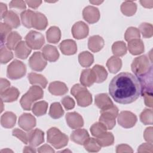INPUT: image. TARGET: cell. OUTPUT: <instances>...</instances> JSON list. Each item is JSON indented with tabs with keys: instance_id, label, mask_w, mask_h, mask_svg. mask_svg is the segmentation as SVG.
Returning <instances> with one entry per match:
<instances>
[{
	"instance_id": "1",
	"label": "cell",
	"mask_w": 153,
	"mask_h": 153,
	"mask_svg": "<svg viewBox=\"0 0 153 153\" xmlns=\"http://www.w3.org/2000/svg\"><path fill=\"white\" fill-rule=\"evenodd\" d=\"M110 96L117 103L129 104L140 95V85L137 78L129 72H121L115 76L109 85Z\"/></svg>"
},
{
	"instance_id": "2",
	"label": "cell",
	"mask_w": 153,
	"mask_h": 153,
	"mask_svg": "<svg viewBox=\"0 0 153 153\" xmlns=\"http://www.w3.org/2000/svg\"><path fill=\"white\" fill-rule=\"evenodd\" d=\"M133 72L139 78L142 76L152 71L151 57L142 55L136 57L131 65Z\"/></svg>"
},
{
	"instance_id": "3",
	"label": "cell",
	"mask_w": 153,
	"mask_h": 153,
	"mask_svg": "<svg viewBox=\"0 0 153 153\" xmlns=\"http://www.w3.org/2000/svg\"><path fill=\"white\" fill-rule=\"evenodd\" d=\"M42 88L38 85H33L21 97L20 103L24 110L30 111L33 103L43 97Z\"/></svg>"
},
{
	"instance_id": "4",
	"label": "cell",
	"mask_w": 153,
	"mask_h": 153,
	"mask_svg": "<svg viewBox=\"0 0 153 153\" xmlns=\"http://www.w3.org/2000/svg\"><path fill=\"white\" fill-rule=\"evenodd\" d=\"M71 93L76 99L77 104L81 107H86L92 103V96L85 87L76 84L71 88Z\"/></svg>"
},
{
	"instance_id": "5",
	"label": "cell",
	"mask_w": 153,
	"mask_h": 153,
	"mask_svg": "<svg viewBox=\"0 0 153 153\" xmlns=\"http://www.w3.org/2000/svg\"><path fill=\"white\" fill-rule=\"evenodd\" d=\"M47 142L56 149H60L66 146L68 143V137L56 127H51L48 130Z\"/></svg>"
},
{
	"instance_id": "6",
	"label": "cell",
	"mask_w": 153,
	"mask_h": 153,
	"mask_svg": "<svg viewBox=\"0 0 153 153\" xmlns=\"http://www.w3.org/2000/svg\"><path fill=\"white\" fill-rule=\"evenodd\" d=\"M101 115L99 117V122L102 123L107 130L112 129L115 126V118L118 115V109L114 105L107 109L100 110Z\"/></svg>"
},
{
	"instance_id": "7",
	"label": "cell",
	"mask_w": 153,
	"mask_h": 153,
	"mask_svg": "<svg viewBox=\"0 0 153 153\" xmlns=\"http://www.w3.org/2000/svg\"><path fill=\"white\" fill-rule=\"evenodd\" d=\"M26 72L25 65L21 61L14 60L8 66L7 76L11 79H18L24 76Z\"/></svg>"
},
{
	"instance_id": "8",
	"label": "cell",
	"mask_w": 153,
	"mask_h": 153,
	"mask_svg": "<svg viewBox=\"0 0 153 153\" xmlns=\"http://www.w3.org/2000/svg\"><path fill=\"white\" fill-rule=\"evenodd\" d=\"M25 42L31 49L38 50L45 43V39L41 33L35 30H30L25 36Z\"/></svg>"
},
{
	"instance_id": "9",
	"label": "cell",
	"mask_w": 153,
	"mask_h": 153,
	"mask_svg": "<svg viewBox=\"0 0 153 153\" xmlns=\"http://www.w3.org/2000/svg\"><path fill=\"white\" fill-rule=\"evenodd\" d=\"M137 120L136 115L130 111H121L118 115V123L126 128L133 127L136 124Z\"/></svg>"
},
{
	"instance_id": "10",
	"label": "cell",
	"mask_w": 153,
	"mask_h": 153,
	"mask_svg": "<svg viewBox=\"0 0 153 153\" xmlns=\"http://www.w3.org/2000/svg\"><path fill=\"white\" fill-rule=\"evenodd\" d=\"M47 60L42 54L39 51L33 53L29 59V66L35 71L41 72L43 71L47 66Z\"/></svg>"
},
{
	"instance_id": "11",
	"label": "cell",
	"mask_w": 153,
	"mask_h": 153,
	"mask_svg": "<svg viewBox=\"0 0 153 153\" xmlns=\"http://www.w3.org/2000/svg\"><path fill=\"white\" fill-rule=\"evenodd\" d=\"M72 36L76 39H81L86 38L89 32L88 25L82 21L76 22L71 29Z\"/></svg>"
},
{
	"instance_id": "12",
	"label": "cell",
	"mask_w": 153,
	"mask_h": 153,
	"mask_svg": "<svg viewBox=\"0 0 153 153\" xmlns=\"http://www.w3.org/2000/svg\"><path fill=\"white\" fill-rule=\"evenodd\" d=\"M19 126L26 131H30L36 126V119L33 115L29 113H24L19 118Z\"/></svg>"
},
{
	"instance_id": "13",
	"label": "cell",
	"mask_w": 153,
	"mask_h": 153,
	"mask_svg": "<svg viewBox=\"0 0 153 153\" xmlns=\"http://www.w3.org/2000/svg\"><path fill=\"white\" fill-rule=\"evenodd\" d=\"M84 19L90 24H93L98 22L100 19V12L97 8L93 6H87L82 11Z\"/></svg>"
},
{
	"instance_id": "14",
	"label": "cell",
	"mask_w": 153,
	"mask_h": 153,
	"mask_svg": "<svg viewBox=\"0 0 153 153\" xmlns=\"http://www.w3.org/2000/svg\"><path fill=\"white\" fill-rule=\"evenodd\" d=\"M65 118L67 124L72 129L80 128L84 125V120L80 114L76 112H68L66 114Z\"/></svg>"
},
{
	"instance_id": "15",
	"label": "cell",
	"mask_w": 153,
	"mask_h": 153,
	"mask_svg": "<svg viewBox=\"0 0 153 153\" xmlns=\"http://www.w3.org/2000/svg\"><path fill=\"white\" fill-rule=\"evenodd\" d=\"M32 27L37 30H44L48 25V20L44 14L39 12H34L31 21Z\"/></svg>"
},
{
	"instance_id": "16",
	"label": "cell",
	"mask_w": 153,
	"mask_h": 153,
	"mask_svg": "<svg viewBox=\"0 0 153 153\" xmlns=\"http://www.w3.org/2000/svg\"><path fill=\"white\" fill-rule=\"evenodd\" d=\"M29 143L33 147L38 146L44 142V133L38 128H35L28 133Z\"/></svg>"
},
{
	"instance_id": "17",
	"label": "cell",
	"mask_w": 153,
	"mask_h": 153,
	"mask_svg": "<svg viewBox=\"0 0 153 153\" xmlns=\"http://www.w3.org/2000/svg\"><path fill=\"white\" fill-rule=\"evenodd\" d=\"M61 52L65 55H74L76 53L77 46L75 41L72 39H65L59 44Z\"/></svg>"
},
{
	"instance_id": "18",
	"label": "cell",
	"mask_w": 153,
	"mask_h": 153,
	"mask_svg": "<svg viewBox=\"0 0 153 153\" xmlns=\"http://www.w3.org/2000/svg\"><path fill=\"white\" fill-rule=\"evenodd\" d=\"M42 54L44 58L51 62H56L59 57V53L57 48L51 45H45L42 49Z\"/></svg>"
},
{
	"instance_id": "19",
	"label": "cell",
	"mask_w": 153,
	"mask_h": 153,
	"mask_svg": "<svg viewBox=\"0 0 153 153\" xmlns=\"http://www.w3.org/2000/svg\"><path fill=\"white\" fill-rule=\"evenodd\" d=\"M95 105L100 109H105L114 105V103L109 96L106 93L98 94L95 96Z\"/></svg>"
},
{
	"instance_id": "20",
	"label": "cell",
	"mask_w": 153,
	"mask_h": 153,
	"mask_svg": "<svg viewBox=\"0 0 153 153\" xmlns=\"http://www.w3.org/2000/svg\"><path fill=\"white\" fill-rule=\"evenodd\" d=\"M48 91L54 96H62L68 92V88L64 82L56 81L49 84Z\"/></svg>"
},
{
	"instance_id": "21",
	"label": "cell",
	"mask_w": 153,
	"mask_h": 153,
	"mask_svg": "<svg viewBox=\"0 0 153 153\" xmlns=\"http://www.w3.org/2000/svg\"><path fill=\"white\" fill-rule=\"evenodd\" d=\"M105 42L102 37L99 35L90 36L88 40V48L92 52L97 53L103 47Z\"/></svg>"
},
{
	"instance_id": "22",
	"label": "cell",
	"mask_w": 153,
	"mask_h": 153,
	"mask_svg": "<svg viewBox=\"0 0 153 153\" xmlns=\"http://www.w3.org/2000/svg\"><path fill=\"white\" fill-rule=\"evenodd\" d=\"M89 138L88 131L84 128H78L73 131L71 134V139L78 145H83Z\"/></svg>"
},
{
	"instance_id": "23",
	"label": "cell",
	"mask_w": 153,
	"mask_h": 153,
	"mask_svg": "<svg viewBox=\"0 0 153 153\" xmlns=\"http://www.w3.org/2000/svg\"><path fill=\"white\" fill-rule=\"evenodd\" d=\"M79 80L84 87H90L96 82V76L92 69H85L82 71Z\"/></svg>"
},
{
	"instance_id": "24",
	"label": "cell",
	"mask_w": 153,
	"mask_h": 153,
	"mask_svg": "<svg viewBox=\"0 0 153 153\" xmlns=\"http://www.w3.org/2000/svg\"><path fill=\"white\" fill-rule=\"evenodd\" d=\"M19 94L20 92L17 88L11 87L1 93V99L4 102H12L18 99Z\"/></svg>"
},
{
	"instance_id": "25",
	"label": "cell",
	"mask_w": 153,
	"mask_h": 153,
	"mask_svg": "<svg viewBox=\"0 0 153 153\" xmlns=\"http://www.w3.org/2000/svg\"><path fill=\"white\" fill-rule=\"evenodd\" d=\"M31 51V48L24 41L20 42L14 50L16 56L20 59H26L30 54Z\"/></svg>"
},
{
	"instance_id": "26",
	"label": "cell",
	"mask_w": 153,
	"mask_h": 153,
	"mask_svg": "<svg viewBox=\"0 0 153 153\" xmlns=\"http://www.w3.org/2000/svg\"><path fill=\"white\" fill-rule=\"evenodd\" d=\"M16 119L17 117L13 112L7 111L2 115L1 117V124L4 128H13L16 124Z\"/></svg>"
},
{
	"instance_id": "27",
	"label": "cell",
	"mask_w": 153,
	"mask_h": 153,
	"mask_svg": "<svg viewBox=\"0 0 153 153\" xmlns=\"http://www.w3.org/2000/svg\"><path fill=\"white\" fill-rule=\"evenodd\" d=\"M128 50L133 55H139L144 51V44L142 39H136L128 43Z\"/></svg>"
},
{
	"instance_id": "28",
	"label": "cell",
	"mask_w": 153,
	"mask_h": 153,
	"mask_svg": "<svg viewBox=\"0 0 153 153\" xmlns=\"http://www.w3.org/2000/svg\"><path fill=\"white\" fill-rule=\"evenodd\" d=\"M3 19L4 23L11 28H17L20 25V21L19 16L12 10L8 11Z\"/></svg>"
},
{
	"instance_id": "29",
	"label": "cell",
	"mask_w": 153,
	"mask_h": 153,
	"mask_svg": "<svg viewBox=\"0 0 153 153\" xmlns=\"http://www.w3.org/2000/svg\"><path fill=\"white\" fill-rule=\"evenodd\" d=\"M46 38L49 43H57L61 38V31L60 29L55 26H51L46 32Z\"/></svg>"
},
{
	"instance_id": "30",
	"label": "cell",
	"mask_w": 153,
	"mask_h": 153,
	"mask_svg": "<svg viewBox=\"0 0 153 153\" xmlns=\"http://www.w3.org/2000/svg\"><path fill=\"white\" fill-rule=\"evenodd\" d=\"M106 66L111 73L115 74L118 72L121 68V59L119 57L113 56L108 60L106 62Z\"/></svg>"
},
{
	"instance_id": "31",
	"label": "cell",
	"mask_w": 153,
	"mask_h": 153,
	"mask_svg": "<svg viewBox=\"0 0 153 153\" xmlns=\"http://www.w3.org/2000/svg\"><path fill=\"white\" fill-rule=\"evenodd\" d=\"M22 36L16 31L11 32L6 40V47L10 50H15L16 46L22 41Z\"/></svg>"
},
{
	"instance_id": "32",
	"label": "cell",
	"mask_w": 153,
	"mask_h": 153,
	"mask_svg": "<svg viewBox=\"0 0 153 153\" xmlns=\"http://www.w3.org/2000/svg\"><path fill=\"white\" fill-rule=\"evenodd\" d=\"M137 10V5L135 2L131 1H126L121 5L122 13L126 16H133Z\"/></svg>"
},
{
	"instance_id": "33",
	"label": "cell",
	"mask_w": 153,
	"mask_h": 153,
	"mask_svg": "<svg viewBox=\"0 0 153 153\" xmlns=\"http://www.w3.org/2000/svg\"><path fill=\"white\" fill-rule=\"evenodd\" d=\"M27 77L30 84L32 85L38 84L43 88L46 87L47 84V80L43 75L35 72H31L28 74Z\"/></svg>"
},
{
	"instance_id": "34",
	"label": "cell",
	"mask_w": 153,
	"mask_h": 153,
	"mask_svg": "<svg viewBox=\"0 0 153 153\" xmlns=\"http://www.w3.org/2000/svg\"><path fill=\"white\" fill-rule=\"evenodd\" d=\"M96 76V82L100 83L105 81L108 76L106 69L101 65H96L91 69Z\"/></svg>"
},
{
	"instance_id": "35",
	"label": "cell",
	"mask_w": 153,
	"mask_h": 153,
	"mask_svg": "<svg viewBox=\"0 0 153 153\" xmlns=\"http://www.w3.org/2000/svg\"><path fill=\"white\" fill-rule=\"evenodd\" d=\"M78 62L82 67H89L94 62V56L88 51H82L78 55Z\"/></svg>"
},
{
	"instance_id": "36",
	"label": "cell",
	"mask_w": 153,
	"mask_h": 153,
	"mask_svg": "<svg viewBox=\"0 0 153 153\" xmlns=\"http://www.w3.org/2000/svg\"><path fill=\"white\" fill-rule=\"evenodd\" d=\"M112 51L114 56H123L127 53V47L126 43L121 41L115 42L112 45Z\"/></svg>"
},
{
	"instance_id": "37",
	"label": "cell",
	"mask_w": 153,
	"mask_h": 153,
	"mask_svg": "<svg viewBox=\"0 0 153 153\" xmlns=\"http://www.w3.org/2000/svg\"><path fill=\"white\" fill-rule=\"evenodd\" d=\"M47 108L48 103L45 101L42 100L35 103L32 108V111L34 115L38 117H40L46 114Z\"/></svg>"
},
{
	"instance_id": "38",
	"label": "cell",
	"mask_w": 153,
	"mask_h": 153,
	"mask_svg": "<svg viewBox=\"0 0 153 153\" xmlns=\"http://www.w3.org/2000/svg\"><path fill=\"white\" fill-rule=\"evenodd\" d=\"M64 114V110L59 102L53 103L49 110V115L53 119H58L62 117Z\"/></svg>"
},
{
	"instance_id": "39",
	"label": "cell",
	"mask_w": 153,
	"mask_h": 153,
	"mask_svg": "<svg viewBox=\"0 0 153 153\" xmlns=\"http://www.w3.org/2000/svg\"><path fill=\"white\" fill-rule=\"evenodd\" d=\"M83 145L85 149L90 152H96L99 151L101 149V146L98 143L97 139L93 137H89Z\"/></svg>"
},
{
	"instance_id": "40",
	"label": "cell",
	"mask_w": 153,
	"mask_h": 153,
	"mask_svg": "<svg viewBox=\"0 0 153 153\" xmlns=\"http://www.w3.org/2000/svg\"><path fill=\"white\" fill-rule=\"evenodd\" d=\"M97 140L101 147L108 146L112 145L114 142V135L111 132H106L99 137H97Z\"/></svg>"
},
{
	"instance_id": "41",
	"label": "cell",
	"mask_w": 153,
	"mask_h": 153,
	"mask_svg": "<svg viewBox=\"0 0 153 153\" xmlns=\"http://www.w3.org/2000/svg\"><path fill=\"white\" fill-rule=\"evenodd\" d=\"M90 130L91 134L96 137H100V136H102L107 131L106 127L100 122L94 123L91 126Z\"/></svg>"
},
{
	"instance_id": "42",
	"label": "cell",
	"mask_w": 153,
	"mask_h": 153,
	"mask_svg": "<svg viewBox=\"0 0 153 153\" xmlns=\"http://www.w3.org/2000/svg\"><path fill=\"white\" fill-rule=\"evenodd\" d=\"M34 11L30 10H26L20 13L22 23L23 26L27 28H31V21Z\"/></svg>"
},
{
	"instance_id": "43",
	"label": "cell",
	"mask_w": 153,
	"mask_h": 153,
	"mask_svg": "<svg viewBox=\"0 0 153 153\" xmlns=\"http://www.w3.org/2000/svg\"><path fill=\"white\" fill-rule=\"evenodd\" d=\"M140 35L139 30L135 27H128L124 34V38L127 42L136 39H140Z\"/></svg>"
},
{
	"instance_id": "44",
	"label": "cell",
	"mask_w": 153,
	"mask_h": 153,
	"mask_svg": "<svg viewBox=\"0 0 153 153\" xmlns=\"http://www.w3.org/2000/svg\"><path fill=\"white\" fill-rule=\"evenodd\" d=\"M139 32H141L142 36L145 38H149L153 35V26L148 23H142L139 27Z\"/></svg>"
},
{
	"instance_id": "45",
	"label": "cell",
	"mask_w": 153,
	"mask_h": 153,
	"mask_svg": "<svg viewBox=\"0 0 153 153\" xmlns=\"http://www.w3.org/2000/svg\"><path fill=\"white\" fill-rule=\"evenodd\" d=\"M13 57L12 51L7 47H2L0 50V62L2 64H5Z\"/></svg>"
},
{
	"instance_id": "46",
	"label": "cell",
	"mask_w": 153,
	"mask_h": 153,
	"mask_svg": "<svg viewBox=\"0 0 153 153\" xmlns=\"http://www.w3.org/2000/svg\"><path fill=\"white\" fill-rule=\"evenodd\" d=\"M140 121L145 125L152 124V109H145L140 115Z\"/></svg>"
},
{
	"instance_id": "47",
	"label": "cell",
	"mask_w": 153,
	"mask_h": 153,
	"mask_svg": "<svg viewBox=\"0 0 153 153\" xmlns=\"http://www.w3.org/2000/svg\"><path fill=\"white\" fill-rule=\"evenodd\" d=\"M12 28L6 23H1L0 24V38L1 42V45H2L5 42H6L7 38L9 34L11 33Z\"/></svg>"
},
{
	"instance_id": "48",
	"label": "cell",
	"mask_w": 153,
	"mask_h": 153,
	"mask_svg": "<svg viewBox=\"0 0 153 153\" xmlns=\"http://www.w3.org/2000/svg\"><path fill=\"white\" fill-rule=\"evenodd\" d=\"M13 136L17 137L19 140H20L25 144H27L29 142V137L28 134L24 132L23 130L19 128H14L12 131Z\"/></svg>"
},
{
	"instance_id": "49",
	"label": "cell",
	"mask_w": 153,
	"mask_h": 153,
	"mask_svg": "<svg viewBox=\"0 0 153 153\" xmlns=\"http://www.w3.org/2000/svg\"><path fill=\"white\" fill-rule=\"evenodd\" d=\"M62 103L66 110H70L73 109L75 104L74 99L69 96H65L62 98Z\"/></svg>"
},
{
	"instance_id": "50",
	"label": "cell",
	"mask_w": 153,
	"mask_h": 153,
	"mask_svg": "<svg viewBox=\"0 0 153 153\" xmlns=\"http://www.w3.org/2000/svg\"><path fill=\"white\" fill-rule=\"evenodd\" d=\"M10 8H16L19 10H24L26 9V2L23 1L13 0L10 2Z\"/></svg>"
},
{
	"instance_id": "51",
	"label": "cell",
	"mask_w": 153,
	"mask_h": 153,
	"mask_svg": "<svg viewBox=\"0 0 153 153\" xmlns=\"http://www.w3.org/2000/svg\"><path fill=\"white\" fill-rule=\"evenodd\" d=\"M138 152H153V146L151 143H144L140 145L137 149Z\"/></svg>"
},
{
	"instance_id": "52",
	"label": "cell",
	"mask_w": 153,
	"mask_h": 153,
	"mask_svg": "<svg viewBox=\"0 0 153 153\" xmlns=\"http://www.w3.org/2000/svg\"><path fill=\"white\" fill-rule=\"evenodd\" d=\"M116 152L117 153L120 152H133V149L131 148L126 144H121L118 145L116 147Z\"/></svg>"
},
{
	"instance_id": "53",
	"label": "cell",
	"mask_w": 153,
	"mask_h": 153,
	"mask_svg": "<svg viewBox=\"0 0 153 153\" xmlns=\"http://www.w3.org/2000/svg\"><path fill=\"white\" fill-rule=\"evenodd\" d=\"M152 129L153 128L152 127H148L145 129L143 133V137L145 140L148 142L151 143H152Z\"/></svg>"
},
{
	"instance_id": "54",
	"label": "cell",
	"mask_w": 153,
	"mask_h": 153,
	"mask_svg": "<svg viewBox=\"0 0 153 153\" xmlns=\"http://www.w3.org/2000/svg\"><path fill=\"white\" fill-rule=\"evenodd\" d=\"M142 96L144 97L145 105L149 108H152L153 105L152 93H145L142 95Z\"/></svg>"
},
{
	"instance_id": "55",
	"label": "cell",
	"mask_w": 153,
	"mask_h": 153,
	"mask_svg": "<svg viewBox=\"0 0 153 153\" xmlns=\"http://www.w3.org/2000/svg\"><path fill=\"white\" fill-rule=\"evenodd\" d=\"M38 152L42 153V152H54V150L48 145L45 144L42 146H40L38 149Z\"/></svg>"
},
{
	"instance_id": "56",
	"label": "cell",
	"mask_w": 153,
	"mask_h": 153,
	"mask_svg": "<svg viewBox=\"0 0 153 153\" xmlns=\"http://www.w3.org/2000/svg\"><path fill=\"white\" fill-rule=\"evenodd\" d=\"M0 82H1V88H0L1 93L4 91L5 90L8 88L10 86V82L6 79L1 78L0 79Z\"/></svg>"
},
{
	"instance_id": "57",
	"label": "cell",
	"mask_w": 153,
	"mask_h": 153,
	"mask_svg": "<svg viewBox=\"0 0 153 153\" xmlns=\"http://www.w3.org/2000/svg\"><path fill=\"white\" fill-rule=\"evenodd\" d=\"M26 4L30 8L36 9L42 3L41 1H26Z\"/></svg>"
},
{
	"instance_id": "58",
	"label": "cell",
	"mask_w": 153,
	"mask_h": 153,
	"mask_svg": "<svg viewBox=\"0 0 153 153\" xmlns=\"http://www.w3.org/2000/svg\"><path fill=\"white\" fill-rule=\"evenodd\" d=\"M0 8H1V19H3L7 13L8 12L7 11V7L6 4L1 2L0 3Z\"/></svg>"
},
{
	"instance_id": "59",
	"label": "cell",
	"mask_w": 153,
	"mask_h": 153,
	"mask_svg": "<svg viewBox=\"0 0 153 153\" xmlns=\"http://www.w3.org/2000/svg\"><path fill=\"white\" fill-rule=\"evenodd\" d=\"M140 3L145 8H151L153 6V1H140Z\"/></svg>"
},
{
	"instance_id": "60",
	"label": "cell",
	"mask_w": 153,
	"mask_h": 153,
	"mask_svg": "<svg viewBox=\"0 0 153 153\" xmlns=\"http://www.w3.org/2000/svg\"><path fill=\"white\" fill-rule=\"evenodd\" d=\"M35 149L32 146H25L23 149V152H35Z\"/></svg>"
},
{
	"instance_id": "61",
	"label": "cell",
	"mask_w": 153,
	"mask_h": 153,
	"mask_svg": "<svg viewBox=\"0 0 153 153\" xmlns=\"http://www.w3.org/2000/svg\"><path fill=\"white\" fill-rule=\"evenodd\" d=\"M90 3H91V4H94V5H99V4H101V3H102L103 2V1H90Z\"/></svg>"
}]
</instances>
